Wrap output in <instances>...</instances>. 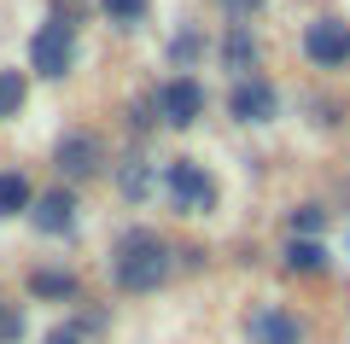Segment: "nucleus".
Masks as SVG:
<instances>
[{
    "label": "nucleus",
    "instance_id": "obj_1",
    "mask_svg": "<svg viewBox=\"0 0 350 344\" xmlns=\"http://www.w3.org/2000/svg\"><path fill=\"white\" fill-rule=\"evenodd\" d=\"M100 269H105L111 297H158V292H170V286L181 280V239L163 234L158 222L129 216L111 234Z\"/></svg>",
    "mask_w": 350,
    "mask_h": 344
},
{
    "label": "nucleus",
    "instance_id": "obj_2",
    "mask_svg": "<svg viewBox=\"0 0 350 344\" xmlns=\"http://www.w3.org/2000/svg\"><path fill=\"white\" fill-rule=\"evenodd\" d=\"M111 163H117V146H111V135H105L100 123H64L59 135H53V146H47V170H53V181H64V187H100V181H111Z\"/></svg>",
    "mask_w": 350,
    "mask_h": 344
},
{
    "label": "nucleus",
    "instance_id": "obj_3",
    "mask_svg": "<svg viewBox=\"0 0 350 344\" xmlns=\"http://www.w3.org/2000/svg\"><path fill=\"white\" fill-rule=\"evenodd\" d=\"M82 29L88 24H76V18H64V12H41L36 29H29V41H24L29 82H41V88L70 82V76L82 70Z\"/></svg>",
    "mask_w": 350,
    "mask_h": 344
},
{
    "label": "nucleus",
    "instance_id": "obj_4",
    "mask_svg": "<svg viewBox=\"0 0 350 344\" xmlns=\"http://www.w3.org/2000/svg\"><path fill=\"white\" fill-rule=\"evenodd\" d=\"M158 198L170 204L175 222H211L216 210H222V175L204 158H193V152H175V158H163Z\"/></svg>",
    "mask_w": 350,
    "mask_h": 344
},
{
    "label": "nucleus",
    "instance_id": "obj_5",
    "mask_svg": "<svg viewBox=\"0 0 350 344\" xmlns=\"http://www.w3.org/2000/svg\"><path fill=\"white\" fill-rule=\"evenodd\" d=\"M152 105H158L163 135H193L211 117V88H204L199 70H163L152 82Z\"/></svg>",
    "mask_w": 350,
    "mask_h": 344
},
{
    "label": "nucleus",
    "instance_id": "obj_6",
    "mask_svg": "<svg viewBox=\"0 0 350 344\" xmlns=\"http://www.w3.org/2000/svg\"><path fill=\"white\" fill-rule=\"evenodd\" d=\"M245 344H315V315L298 309L292 297H251L239 315Z\"/></svg>",
    "mask_w": 350,
    "mask_h": 344
},
{
    "label": "nucleus",
    "instance_id": "obj_7",
    "mask_svg": "<svg viewBox=\"0 0 350 344\" xmlns=\"http://www.w3.org/2000/svg\"><path fill=\"white\" fill-rule=\"evenodd\" d=\"M24 222H29V234L47 239V246H70L88 222V193L82 187H64V181H41V193H36Z\"/></svg>",
    "mask_w": 350,
    "mask_h": 344
},
{
    "label": "nucleus",
    "instance_id": "obj_8",
    "mask_svg": "<svg viewBox=\"0 0 350 344\" xmlns=\"http://www.w3.org/2000/svg\"><path fill=\"white\" fill-rule=\"evenodd\" d=\"M298 59L315 76H345L350 70V18L345 12H310L298 24Z\"/></svg>",
    "mask_w": 350,
    "mask_h": 344
},
{
    "label": "nucleus",
    "instance_id": "obj_9",
    "mask_svg": "<svg viewBox=\"0 0 350 344\" xmlns=\"http://www.w3.org/2000/svg\"><path fill=\"white\" fill-rule=\"evenodd\" d=\"M222 111H228L234 129H275L280 117H286V88H280L269 70L239 76V82L222 88Z\"/></svg>",
    "mask_w": 350,
    "mask_h": 344
},
{
    "label": "nucleus",
    "instance_id": "obj_10",
    "mask_svg": "<svg viewBox=\"0 0 350 344\" xmlns=\"http://www.w3.org/2000/svg\"><path fill=\"white\" fill-rule=\"evenodd\" d=\"M211 64L222 70V82L257 76V70H269V41H262V29H257V24H216Z\"/></svg>",
    "mask_w": 350,
    "mask_h": 344
},
{
    "label": "nucleus",
    "instance_id": "obj_11",
    "mask_svg": "<svg viewBox=\"0 0 350 344\" xmlns=\"http://www.w3.org/2000/svg\"><path fill=\"white\" fill-rule=\"evenodd\" d=\"M163 187V158H152L146 146H123L111 163V193L123 210H146Z\"/></svg>",
    "mask_w": 350,
    "mask_h": 344
},
{
    "label": "nucleus",
    "instance_id": "obj_12",
    "mask_svg": "<svg viewBox=\"0 0 350 344\" xmlns=\"http://www.w3.org/2000/svg\"><path fill=\"white\" fill-rule=\"evenodd\" d=\"M24 297L29 304H47V309H76L88 297V280H82V269H70V263L41 257V263L24 269Z\"/></svg>",
    "mask_w": 350,
    "mask_h": 344
},
{
    "label": "nucleus",
    "instance_id": "obj_13",
    "mask_svg": "<svg viewBox=\"0 0 350 344\" xmlns=\"http://www.w3.org/2000/svg\"><path fill=\"white\" fill-rule=\"evenodd\" d=\"M275 269L286 274V280L321 286V280H333V274H338V257H333V246H327V239H286V234H280Z\"/></svg>",
    "mask_w": 350,
    "mask_h": 344
},
{
    "label": "nucleus",
    "instance_id": "obj_14",
    "mask_svg": "<svg viewBox=\"0 0 350 344\" xmlns=\"http://www.w3.org/2000/svg\"><path fill=\"white\" fill-rule=\"evenodd\" d=\"M211 47L216 36L199 24V18H181V24L163 36V70H204L211 64Z\"/></svg>",
    "mask_w": 350,
    "mask_h": 344
},
{
    "label": "nucleus",
    "instance_id": "obj_15",
    "mask_svg": "<svg viewBox=\"0 0 350 344\" xmlns=\"http://www.w3.org/2000/svg\"><path fill=\"white\" fill-rule=\"evenodd\" d=\"M41 181L24 170V163H0V222H24L29 204H36Z\"/></svg>",
    "mask_w": 350,
    "mask_h": 344
},
{
    "label": "nucleus",
    "instance_id": "obj_16",
    "mask_svg": "<svg viewBox=\"0 0 350 344\" xmlns=\"http://www.w3.org/2000/svg\"><path fill=\"white\" fill-rule=\"evenodd\" d=\"M333 228V204L327 198H298V204L280 210V234L286 239H327Z\"/></svg>",
    "mask_w": 350,
    "mask_h": 344
},
{
    "label": "nucleus",
    "instance_id": "obj_17",
    "mask_svg": "<svg viewBox=\"0 0 350 344\" xmlns=\"http://www.w3.org/2000/svg\"><path fill=\"white\" fill-rule=\"evenodd\" d=\"M117 123H123V140H129V146H152V140L163 135V123H158V105H152V88H146V94H135V99H123Z\"/></svg>",
    "mask_w": 350,
    "mask_h": 344
},
{
    "label": "nucleus",
    "instance_id": "obj_18",
    "mask_svg": "<svg viewBox=\"0 0 350 344\" xmlns=\"http://www.w3.org/2000/svg\"><path fill=\"white\" fill-rule=\"evenodd\" d=\"M94 18L117 36H140L152 24V0H94Z\"/></svg>",
    "mask_w": 350,
    "mask_h": 344
},
{
    "label": "nucleus",
    "instance_id": "obj_19",
    "mask_svg": "<svg viewBox=\"0 0 350 344\" xmlns=\"http://www.w3.org/2000/svg\"><path fill=\"white\" fill-rule=\"evenodd\" d=\"M298 111H304V123L315 129V135H338L345 129V117H350V105L338 94H321V88H310V94L298 99Z\"/></svg>",
    "mask_w": 350,
    "mask_h": 344
},
{
    "label": "nucleus",
    "instance_id": "obj_20",
    "mask_svg": "<svg viewBox=\"0 0 350 344\" xmlns=\"http://www.w3.org/2000/svg\"><path fill=\"white\" fill-rule=\"evenodd\" d=\"M29 70L24 64H0V129H12L18 117L29 111Z\"/></svg>",
    "mask_w": 350,
    "mask_h": 344
},
{
    "label": "nucleus",
    "instance_id": "obj_21",
    "mask_svg": "<svg viewBox=\"0 0 350 344\" xmlns=\"http://www.w3.org/2000/svg\"><path fill=\"white\" fill-rule=\"evenodd\" d=\"M0 344H29V297L0 292Z\"/></svg>",
    "mask_w": 350,
    "mask_h": 344
},
{
    "label": "nucleus",
    "instance_id": "obj_22",
    "mask_svg": "<svg viewBox=\"0 0 350 344\" xmlns=\"http://www.w3.org/2000/svg\"><path fill=\"white\" fill-rule=\"evenodd\" d=\"M269 6H275V0H211V12L222 18V24H262Z\"/></svg>",
    "mask_w": 350,
    "mask_h": 344
},
{
    "label": "nucleus",
    "instance_id": "obj_23",
    "mask_svg": "<svg viewBox=\"0 0 350 344\" xmlns=\"http://www.w3.org/2000/svg\"><path fill=\"white\" fill-rule=\"evenodd\" d=\"M36 344H94V332H88L82 321H76L70 309H64V315L53 321V327H41V339H36Z\"/></svg>",
    "mask_w": 350,
    "mask_h": 344
},
{
    "label": "nucleus",
    "instance_id": "obj_24",
    "mask_svg": "<svg viewBox=\"0 0 350 344\" xmlns=\"http://www.w3.org/2000/svg\"><path fill=\"white\" fill-rule=\"evenodd\" d=\"M211 269V246H199V239H181V280H193V274Z\"/></svg>",
    "mask_w": 350,
    "mask_h": 344
},
{
    "label": "nucleus",
    "instance_id": "obj_25",
    "mask_svg": "<svg viewBox=\"0 0 350 344\" xmlns=\"http://www.w3.org/2000/svg\"><path fill=\"white\" fill-rule=\"evenodd\" d=\"M345 257H350V228H345Z\"/></svg>",
    "mask_w": 350,
    "mask_h": 344
}]
</instances>
